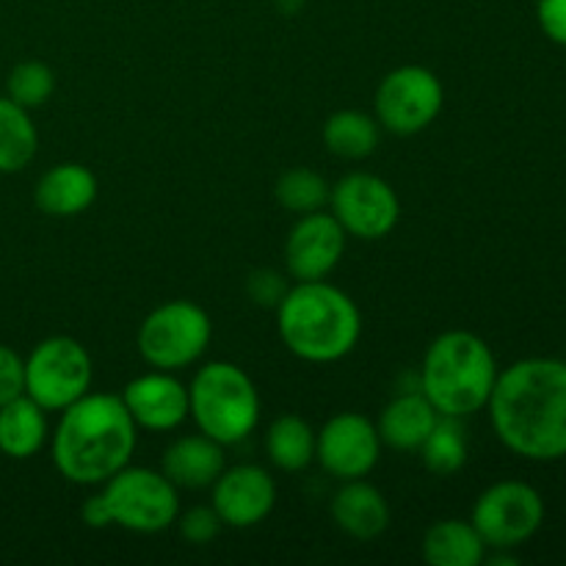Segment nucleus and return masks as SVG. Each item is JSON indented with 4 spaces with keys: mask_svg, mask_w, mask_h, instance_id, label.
<instances>
[{
    "mask_svg": "<svg viewBox=\"0 0 566 566\" xmlns=\"http://www.w3.org/2000/svg\"><path fill=\"white\" fill-rule=\"evenodd\" d=\"M99 193L97 175L83 164H55L39 177L33 188V202L44 216L72 219L86 213Z\"/></svg>",
    "mask_w": 566,
    "mask_h": 566,
    "instance_id": "nucleus-16",
    "label": "nucleus"
},
{
    "mask_svg": "<svg viewBox=\"0 0 566 566\" xmlns=\"http://www.w3.org/2000/svg\"><path fill=\"white\" fill-rule=\"evenodd\" d=\"M497 359L484 337L451 329L429 343L420 365V392L442 418H473L486 409L497 381Z\"/></svg>",
    "mask_w": 566,
    "mask_h": 566,
    "instance_id": "nucleus-4",
    "label": "nucleus"
},
{
    "mask_svg": "<svg viewBox=\"0 0 566 566\" xmlns=\"http://www.w3.org/2000/svg\"><path fill=\"white\" fill-rule=\"evenodd\" d=\"M25 392V357L0 343V407Z\"/></svg>",
    "mask_w": 566,
    "mask_h": 566,
    "instance_id": "nucleus-29",
    "label": "nucleus"
},
{
    "mask_svg": "<svg viewBox=\"0 0 566 566\" xmlns=\"http://www.w3.org/2000/svg\"><path fill=\"white\" fill-rule=\"evenodd\" d=\"M446 105L442 81L429 66L403 64L381 77L374 97V116L392 136H418L437 122Z\"/></svg>",
    "mask_w": 566,
    "mask_h": 566,
    "instance_id": "nucleus-10",
    "label": "nucleus"
},
{
    "mask_svg": "<svg viewBox=\"0 0 566 566\" xmlns=\"http://www.w3.org/2000/svg\"><path fill=\"white\" fill-rule=\"evenodd\" d=\"M39 149V130L31 111L14 99L0 97V175H17L25 169Z\"/></svg>",
    "mask_w": 566,
    "mask_h": 566,
    "instance_id": "nucleus-24",
    "label": "nucleus"
},
{
    "mask_svg": "<svg viewBox=\"0 0 566 566\" xmlns=\"http://www.w3.org/2000/svg\"><path fill=\"white\" fill-rule=\"evenodd\" d=\"M180 495L160 470L122 468L99 484L97 495L81 506V520L88 528H125L130 534H164L177 523Z\"/></svg>",
    "mask_w": 566,
    "mask_h": 566,
    "instance_id": "nucleus-5",
    "label": "nucleus"
},
{
    "mask_svg": "<svg viewBox=\"0 0 566 566\" xmlns=\"http://www.w3.org/2000/svg\"><path fill=\"white\" fill-rule=\"evenodd\" d=\"M177 528L188 545H210L221 534L224 523L216 514L213 506H193L188 512L177 514Z\"/></svg>",
    "mask_w": 566,
    "mask_h": 566,
    "instance_id": "nucleus-28",
    "label": "nucleus"
},
{
    "mask_svg": "<svg viewBox=\"0 0 566 566\" xmlns=\"http://www.w3.org/2000/svg\"><path fill=\"white\" fill-rule=\"evenodd\" d=\"M55 92V72L44 61H22L6 77V97L22 108H42Z\"/></svg>",
    "mask_w": 566,
    "mask_h": 566,
    "instance_id": "nucleus-27",
    "label": "nucleus"
},
{
    "mask_svg": "<svg viewBox=\"0 0 566 566\" xmlns=\"http://www.w3.org/2000/svg\"><path fill=\"white\" fill-rule=\"evenodd\" d=\"M332 520L346 536L357 542L379 539L390 528V503L381 495L379 486L368 484L365 479L343 481L337 495L332 497Z\"/></svg>",
    "mask_w": 566,
    "mask_h": 566,
    "instance_id": "nucleus-17",
    "label": "nucleus"
},
{
    "mask_svg": "<svg viewBox=\"0 0 566 566\" xmlns=\"http://www.w3.org/2000/svg\"><path fill=\"white\" fill-rule=\"evenodd\" d=\"M536 22L551 42L566 48V0H536Z\"/></svg>",
    "mask_w": 566,
    "mask_h": 566,
    "instance_id": "nucleus-31",
    "label": "nucleus"
},
{
    "mask_svg": "<svg viewBox=\"0 0 566 566\" xmlns=\"http://www.w3.org/2000/svg\"><path fill=\"white\" fill-rule=\"evenodd\" d=\"M470 523L481 534L486 551H514L539 534L545 501L525 481H497L475 497Z\"/></svg>",
    "mask_w": 566,
    "mask_h": 566,
    "instance_id": "nucleus-9",
    "label": "nucleus"
},
{
    "mask_svg": "<svg viewBox=\"0 0 566 566\" xmlns=\"http://www.w3.org/2000/svg\"><path fill=\"white\" fill-rule=\"evenodd\" d=\"M497 440L528 462L566 457V359H517L497 374L490 403Z\"/></svg>",
    "mask_w": 566,
    "mask_h": 566,
    "instance_id": "nucleus-1",
    "label": "nucleus"
},
{
    "mask_svg": "<svg viewBox=\"0 0 566 566\" xmlns=\"http://www.w3.org/2000/svg\"><path fill=\"white\" fill-rule=\"evenodd\" d=\"M285 291L287 285L285 280H282L280 271L260 269V271H252L247 280L249 298H252L254 304H260V307H276V304L282 302V296H285Z\"/></svg>",
    "mask_w": 566,
    "mask_h": 566,
    "instance_id": "nucleus-30",
    "label": "nucleus"
},
{
    "mask_svg": "<svg viewBox=\"0 0 566 566\" xmlns=\"http://www.w3.org/2000/svg\"><path fill=\"white\" fill-rule=\"evenodd\" d=\"M420 459H423L426 470L434 475L459 473L468 462V437H464L462 420L440 415L431 434L420 446Z\"/></svg>",
    "mask_w": 566,
    "mask_h": 566,
    "instance_id": "nucleus-25",
    "label": "nucleus"
},
{
    "mask_svg": "<svg viewBox=\"0 0 566 566\" xmlns=\"http://www.w3.org/2000/svg\"><path fill=\"white\" fill-rule=\"evenodd\" d=\"M50 442L48 412L25 392L0 407V453L9 459H31Z\"/></svg>",
    "mask_w": 566,
    "mask_h": 566,
    "instance_id": "nucleus-20",
    "label": "nucleus"
},
{
    "mask_svg": "<svg viewBox=\"0 0 566 566\" xmlns=\"http://www.w3.org/2000/svg\"><path fill=\"white\" fill-rule=\"evenodd\" d=\"M119 396L138 429L164 434L188 420V387L171 370H147L127 381Z\"/></svg>",
    "mask_w": 566,
    "mask_h": 566,
    "instance_id": "nucleus-15",
    "label": "nucleus"
},
{
    "mask_svg": "<svg viewBox=\"0 0 566 566\" xmlns=\"http://www.w3.org/2000/svg\"><path fill=\"white\" fill-rule=\"evenodd\" d=\"M138 426L116 392H92L61 412L50 434V459L61 479L99 486L127 468L136 453Z\"/></svg>",
    "mask_w": 566,
    "mask_h": 566,
    "instance_id": "nucleus-2",
    "label": "nucleus"
},
{
    "mask_svg": "<svg viewBox=\"0 0 566 566\" xmlns=\"http://www.w3.org/2000/svg\"><path fill=\"white\" fill-rule=\"evenodd\" d=\"M420 551L429 566H479L486 558V545L475 525L457 517L429 525Z\"/></svg>",
    "mask_w": 566,
    "mask_h": 566,
    "instance_id": "nucleus-21",
    "label": "nucleus"
},
{
    "mask_svg": "<svg viewBox=\"0 0 566 566\" xmlns=\"http://www.w3.org/2000/svg\"><path fill=\"white\" fill-rule=\"evenodd\" d=\"M348 235L326 210L298 216L285 238V269L296 282L326 280L346 254Z\"/></svg>",
    "mask_w": 566,
    "mask_h": 566,
    "instance_id": "nucleus-13",
    "label": "nucleus"
},
{
    "mask_svg": "<svg viewBox=\"0 0 566 566\" xmlns=\"http://www.w3.org/2000/svg\"><path fill=\"white\" fill-rule=\"evenodd\" d=\"M274 310L282 346L304 363H340L363 337L357 302L326 280L296 282Z\"/></svg>",
    "mask_w": 566,
    "mask_h": 566,
    "instance_id": "nucleus-3",
    "label": "nucleus"
},
{
    "mask_svg": "<svg viewBox=\"0 0 566 566\" xmlns=\"http://www.w3.org/2000/svg\"><path fill=\"white\" fill-rule=\"evenodd\" d=\"M265 457L282 473L310 468L315 462V429L298 415H280L265 431Z\"/></svg>",
    "mask_w": 566,
    "mask_h": 566,
    "instance_id": "nucleus-22",
    "label": "nucleus"
},
{
    "mask_svg": "<svg viewBox=\"0 0 566 566\" xmlns=\"http://www.w3.org/2000/svg\"><path fill=\"white\" fill-rule=\"evenodd\" d=\"M92 354L70 335L39 340L25 357V396L44 412H64L92 390Z\"/></svg>",
    "mask_w": 566,
    "mask_h": 566,
    "instance_id": "nucleus-8",
    "label": "nucleus"
},
{
    "mask_svg": "<svg viewBox=\"0 0 566 566\" xmlns=\"http://www.w3.org/2000/svg\"><path fill=\"white\" fill-rule=\"evenodd\" d=\"M379 142L381 125L376 122V116L359 108L335 111L324 125V147L335 158L365 160L376 153Z\"/></svg>",
    "mask_w": 566,
    "mask_h": 566,
    "instance_id": "nucleus-23",
    "label": "nucleus"
},
{
    "mask_svg": "<svg viewBox=\"0 0 566 566\" xmlns=\"http://www.w3.org/2000/svg\"><path fill=\"white\" fill-rule=\"evenodd\" d=\"M188 418L219 446H238L260 423V392L235 363L202 365L188 385Z\"/></svg>",
    "mask_w": 566,
    "mask_h": 566,
    "instance_id": "nucleus-6",
    "label": "nucleus"
},
{
    "mask_svg": "<svg viewBox=\"0 0 566 566\" xmlns=\"http://www.w3.org/2000/svg\"><path fill=\"white\" fill-rule=\"evenodd\" d=\"M224 468V446L210 440L202 431L177 437L160 459V473L177 490H208Z\"/></svg>",
    "mask_w": 566,
    "mask_h": 566,
    "instance_id": "nucleus-18",
    "label": "nucleus"
},
{
    "mask_svg": "<svg viewBox=\"0 0 566 566\" xmlns=\"http://www.w3.org/2000/svg\"><path fill=\"white\" fill-rule=\"evenodd\" d=\"M381 437L363 412H337L315 431V462L343 484L368 479L381 459Z\"/></svg>",
    "mask_w": 566,
    "mask_h": 566,
    "instance_id": "nucleus-12",
    "label": "nucleus"
},
{
    "mask_svg": "<svg viewBox=\"0 0 566 566\" xmlns=\"http://www.w3.org/2000/svg\"><path fill=\"white\" fill-rule=\"evenodd\" d=\"M213 340L208 310L188 298L158 304L142 321L136 335L138 354L155 370H182L205 357Z\"/></svg>",
    "mask_w": 566,
    "mask_h": 566,
    "instance_id": "nucleus-7",
    "label": "nucleus"
},
{
    "mask_svg": "<svg viewBox=\"0 0 566 566\" xmlns=\"http://www.w3.org/2000/svg\"><path fill=\"white\" fill-rule=\"evenodd\" d=\"M329 213L357 241H381L401 219V199L396 188L368 171H352L332 186Z\"/></svg>",
    "mask_w": 566,
    "mask_h": 566,
    "instance_id": "nucleus-11",
    "label": "nucleus"
},
{
    "mask_svg": "<svg viewBox=\"0 0 566 566\" xmlns=\"http://www.w3.org/2000/svg\"><path fill=\"white\" fill-rule=\"evenodd\" d=\"M437 420H440V412L431 407L423 392H401L381 409L376 429H379L381 446L392 451H420Z\"/></svg>",
    "mask_w": 566,
    "mask_h": 566,
    "instance_id": "nucleus-19",
    "label": "nucleus"
},
{
    "mask_svg": "<svg viewBox=\"0 0 566 566\" xmlns=\"http://www.w3.org/2000/svg\"><path fill=\"white\" fill-rule=\"evenodd\" d=\"M210 490H213L210 506L216 509V514H219L227 528H254L276 506V481L260 464L224 468Z\"/></svg>",
    "mask_w": 566,
    "mask_h": 566,
    "instance_id": "nucleus-14",
    "label": "nucleus"
},
{
    "mask_svg": "<svg viewBox=\"0 0 566 566\" xmlns=\"http://www.w3.org/2000/svg\"><path fill=\"white\" fill-rule=\"evenodd\" d=\"M329 193H332L329 180H326L321 171L307 169V166L287 169L274 186L276 202L296 216L326 210V205H329Z\"/></svg>",
    "mask_w": 566,
    "mask_h": 566,
    "instance_id": "nucleus-26",
    "label": "nucleus"
}]
</instances>
